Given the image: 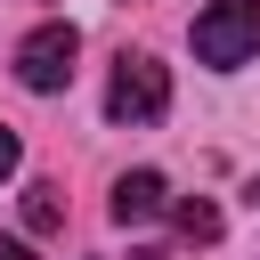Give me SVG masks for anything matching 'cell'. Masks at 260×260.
I'll return each mask as SVG.
<instances>
[{"label":"cell","mask_w":260,"mask_h":260,"mask_svg":"<svg viewBox=\"0 0 260 260\" xmlns=\"http://www.w3.org/2000/svg\"><path fill=\"white\" fill-rule=\"evenodd\" d=\"M195 57H203L211 73L252 65V57H260V0H211V8L195 16Z\"/></svg>","instance_id":"cell-2"},{"label":"cell","mask_w":260,"mask_h":260,"mask_svg":"<svg viewBox=\"0 0 260 260\" xmlns=\"http://www.w3.org/2000/svg\"><path fill=\"white\" fill-rule=\"evenodd\" d=\"M0 260H32V244L24 236H0Z\"/></svg>","instance_id":"cell-8"},{"label":"cell","mask_w":260,"mask_h":260,"mask_svg":"<svg viewBox=\"0 0 260 260\" xmlns=\"http://www.w3.org/2000/svg\"><path fill=\"white\" fill-rule=\"evenodd\" d=\"M73 57H81V32H73L65 16H49V24H32V32L16 41V81H24L32 98H57V89L73 81Z\"/></svg>","instance_id":"cell-3"},{"label":"cell","mask_w":260,"mask_h":260,"mask_svg":"<svg viewBox=\"0 0 260 260\" xmlns=\"http://www.w3.org/2000/svg\"><path fill=\"white\" fill-rule=\"evenodd\" d=\"M171 219H179V236H187V244H211V236H219V211H211L203 195H187V203H171Z\"/></svg>","instance_id":"cell-6"},{"label":"cell","mask_w":260,"mask_h":260,"mask_svg":"<svg viewBox=\"0 0 260 260\" xmlns=\"http://www.w3.org/2000/svg\"><path fill=\"white\" fill-rule=\"evenodd\" d=\"M16 162H24V146H16V130L0 122V179H16Z\"/></svg>","instance_id":"cell-7"},{"label":"cell","mask_w":260,"mask_h":260,"mask_svg":"<svg viewBox=\"0 0 260 260\" xmlns=\"http://www.w3.org/2000/svg\"><path fill=\"white\" fill-rule=\"evenodd\" d=\"M130 260H171V252H162V244H138V252H130Z\"/></svg>","instance_id":"cell-9"},{"label":"cell","mask_w":260,"mask_h":260,"mask_svg":"<svg viewBox=\"0 0 260 260\" xmlns=\"http://www.w3.org/2000/svg\"><path fill=\"white\" fill-rule=\"evenodd\" d=\"M162 106H171V73H162V57L122 49V57H114V73H106V122L146 130V122H162Z\"/></svg>","instance_id":"cell-1"},{"label":"cell","mask_w":260,"mask_h":260,"mask_svg":"<svg viewBox=\"0 0 260 260\" xmlns=\"http://www.w3.org/2000/svg\"><path fill=\"white\" fill-rule=\"evenodd\" d=\"M24 228H32V236H57V228H65V187H57V179H32V187H24Z\"/></svg>","instance_id":"cell-5"},{"label":"cell","mask_w":260,"mask_h":260,"mask_svg":"<svg viewBox=\"0 0 260 260\" xmlns=\"http://www.w3.org/2000/svg\"><path fill=\"white\" fill-rule=\"evenodd\" d=\"M154 211H171L162 171H122V179H114V219H122V228H138V219H154Z\"/></svg>","instance_id":"cell-4"}]
</instances>
